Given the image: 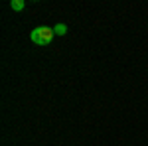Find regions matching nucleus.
<instances>
[{
	"label": "nucleus",
	"instance_id": "2",
	"mask_svg": "<svg viewBox=\"0 0 148 146\" xmlns=\"http://www.w3.org/2000/svg\"><path fill=\"white\" fill-rule=\"evenodd\" d=\"M10 8H12V10H16V12H20V10L26 8V2H24V0H12V2H10Z\"/></svg>",
	"mask_w": 148,
	"mask_h": 146
},
{
	"label": "nucleus",
	"instance_id": "3",
	"mask_svg": "<svg viewBox=\"0 0 148 146\" xmlns=\"http://www.w3.org/2000/svg\"><path fill=\"white\" fill-rule=\"evenodd\" d=\"M53 32H56L57 36H65L67 34V26H65V24H57L56 28H53Z\"/></svg>",
	"mask_w": 148,
	"mask_h": 146
},
{
	"label": "nucleus",
	"instance_id": "1",
	"mask_svg": "<svg viewBox=\"0 0 148 146\" xmlns=\"http://www.w3.org/2000/svg\"><path fill=\"white\" fill-rule=\"evenodd\" d=\"M53 36H56L53 28H47V26H40V28H34L30 32V38L36 45H47L53 40Z\"/></svg>",
	"mask_w": 148,
	"mask_h": 146
}]
</instances>
